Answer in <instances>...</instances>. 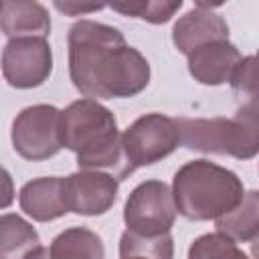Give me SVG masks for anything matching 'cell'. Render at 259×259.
I'll return each instance as SVG.
<instances>
[{"instance_id":"6da1fadb","label":"cell","mask_w":259,"mask_h":259,"mask_svg":"<svg viewBox=\"0 0 259 259\" xmlns=\"http://www.w3.org/2000/svg\"><path fill=\"white\" fill-rule=\"evenodd\" d=\"M69 77L85 99H123L150 83V63L109 24L77 20L69 28Z\"/></svg>"},{"instance_id":"7a4b0ae2","label":"cell","mask_w":259,"mask_h":259,"mask_svg":"<svg viewBox=\"0 0 259 259\" xmlns=\"http://www.w3.org/2000/svg\"><path fill=\"white\" fill-rule=\"evenodd\" d=\"M61 146L77 154L81 170H109L119 180L134 170L127 166L115 115L95 99H77L59 115Z\"/></svg>"},{"instance_id":"3957f363","label":"cell","mask_w":259,"mask_h":259,"mask_svg":"<svg viewBox=\"0 0 259 259\" xmlns=\"http://www.w3.org/2000/svg\"><path fill=\"white\" fill-rule=\"evenodd\" d=\"M176 212L190 221H217L231 212L245 196L241 178L210 160L182 164L172 180Z\"/></svg>"},{"instance_id":"277c9868","label":"cell","mask_w":259,"mask_h":259,"mask_svg":"<svg viewBox=\"0 0 259 259\" xmlns=\"http://www.w3.org/2000/svg\"><path fill=\"white\" fill-rule=\"evenodd\" d=\"M180 146L202 152L251 160L259 152V119L257 103L243 105L233 117H180L174 119Z\"/></svg>"},{"instance_id":"5b68a950","label":"cell","mask_w":259,"mask_h":259,"mask_svg":"<svg viewBox=\"0 0 259 259\" xmlns=\"http://www.w3.org/2000/svg\"><path fill=\"white\" fill-rule=\"evenodd\" d=\"M176 221L172 190L162 180L138 184L123 206V223L130 233L140 237H158L170 233Z\"/></svg>"},{"instance_id":"8992f818","label":"cell","mask_w":259,"mask_h":259,"mask_svg":"<svg viewBox=\"0 0 259 259\" xmlns=\"http://www.w3.org/2000/svg\"><path fill=\"white\" fill-rule=\"evenodd\" d=\"M178 146L180 134L176 121L162 113H146L121 134L123 156L132 170L164 160Z\"/></svg>"},{"instance_id":"52a82bcc","label":"cell","mask_w":259,"mask_h":259,"mask_svg":"<svg viewBox=\"0 0 259 259\" xmlns=\"http://www.w3.org/2000/svg\"><path fill=\"white\" fill-rule=\"evenodd\" d=\"M59 115L61 109L47 103L24 107L14 117L10 130L14 152L28 162L57 156L63 148L59 138Z\"/></svg>"},{"instance_id":"ba28073f","label":"cell","mask_w":259,"mask_h":259,"mask_svg":"<svg viewBox=\"0 0 259 259\" xmlns=\"http://www.w3.org/2000/svg\"><path fill=\"white\" fill-rule=\"evenodd\" d=\"M53 71V51L47 38H10L2 51V75L10 87L32 89L42 85Z\"/></svg>"},{"instance_id":"9c48e42d","label":"cell","mask_w":259,"mask_h":259,"mask_svg":"<svg viewBox=\"0 0 259 259\" xmlns=\"http://www.w3.org/2000/svg\"><path fill=\"white\" fill-rule=\"evenodd\" d=\"M119 182L101 170H79L65 178L67 210L83 217L105 214L117 198Z\"/></svg>"},{"instance_id":"30bf717a","label":"cell","mask_w":259,"mask_h":259,"mask_svg":"<svg viewBox=\"0 0 259 259\" xmlns=\"http://www.w3.org/2000/svg\"><path fill=\"white\" fill-rule=\"evenodd\" d=\"M212 40H229V24L210 4H196L172 28V42L182 55H190Z\"/></svg>"},{"instance_id":"8fae6325","label":"cell","mask_w":259,"mask_h":259,"mask_svg":"<svg viewBox=\"0 0 259 259\" xmlns=\"http://www.w3.org/2000/svg\"><path fill=\"white\" fill-rule=\"evenodd\" d=\"M188 57V73L194 81L202 85H223L229 83L237 65L241 63L239 49L229 40H212L194 49Z\"/></svg>"},{"instance_id":"7c38bea8","label":"cell","mask_w":259,"mask_h":259,"mask_svg":"<svg viewBox=\"0 0 259 259\" xmlns=\"http://www.w3.org/2000/svg\"><path fill=\"white\" fill-rule=\"evenodd\" d=\"M20 208L38 223L57 221L67 214L65 200V178L61 176H42L26 182L18 194Z\"/></svg>"},{"instance_id":"4fadbf2b","label":"cell","mask_w":259,"mask_h":259,"mask_svg":"<svg viewBox=\"0 0 259 259\" xmlns=\"http://www.w3.org/2000/svg\"><path fill=\"white\" fill-rule=\"evenodd\" d=\"M105 249L97 233L87 227H71L59 233L49 247L38 245L26 259H103Z\"/></svg>"},{"instance_id":"5bb4252c","label":"cell","mask_w":259,"mask_h":259,"mask_svg":"<svg viewBox=\"0 0 259 259\" xmlns=\"http://www.w3.org/2000/svg\"><path fill=\"white\" fill-rule=\"evenodd\" d=\"M0 30L10 38H22V36L47 38L51 32L49 10L40 2H26V0L0 2Z\"/></svg>"},{"instance_id":"9a60e30c","label":"cell","mask_w":259,"mask_h":259,"mask_svg":"<svg viewBox=\"0 0 259 259\" xmlns=\"http://www.w3.org/2000/svg\"><path fill=\"white\" fill-rule=\"evenodd\" d=\"M257 212H259V194L257 190H249L231 212L214 221L217 233H221L223 237L235 243H251L257 239V233H259Z\"/></svg>"},{"instance_id":"2e32d148","label":"cell","mask_w":259,"mask_h":259,"mask_svg":"<svg viewBox=\"0 0 259 259\" xmlns=\"http://www.w3.org/2000/svg\"><path fill=\"white\" fill-rule=\"evenodd\" d=\"M40 245L36 229L20 214H0V259H26Z\"/></svg>"},{"instance_id":"e0dca14e","label":"cell","mask_w":259,"mask_h":259,"mask_svg":"<svg viewBox=\"0 0 259 259\" xmlns=\"http://www.w3.org/2000/svg\"><path fill=\"white\" fill-rule=\"evenodd\" d=\"M174 239L170 233L158 237H140L125 231L119 239V259H172Z\"/></svg>"},{"instance_id":"ac0fdd59","label":"cell","mask_w":259,"mask_h":259,"mask_svg":"<svg viewBox=\"0 0 259 259\" xmlns=\"http://www.w3.org/2000/svg\"><path fill=\"white\" fill-rule=\"evenodd\" d=\"M188 259H249V255L221 233H206L190 243Z\"/></svg>"},{"instance_id":"d6986e66","label":"cell","mask_w":259,"mask_h":259,"mask_svg":"<svg viewBox=\"0 0 259 259\" xmlns=\"http://www.w3.org/2000/svg\"><path fill=\"white\" fill-rule=\"evenodd\" d=\"M111 10L121 12L132 18H142L152 24H164L168 22L180 8L182 2H158V0H146V2H113L109 4Z\"/></svg>"},{"instance_id":"ffe728a7","label":"cell","mask_w":259,"mask_h":259,"mask_svg":"<svg viewBox=\"0 0 259 259\" xmlns=\"http://www.w3.org/2000/svg\"><path fill=\"white\" fill-rule=\"evenodd\" d=\"M229 83L237 95L247 99V103L255 101V97H257V69H255V57L253 55L241 59V63L237 65Z\"/></svg>"},{"instance_id":"44dd1931","label":"cell","mask_w":259,"mask_h":259,"mask_svg":"<svg viewBox=\"0 0 259 259\" xmlns=\"http://www.w3.org/2000/svg\"><path fill=\"white\" fill-rule=\"evenodd\" d=\"M14 202V182L10 172L0 164V210Z\"/></svg>"},{"instance_id":"7402d4cb","label":"cell","mask_w":259,"mask_h":259,"mask_svg":"<svg viewBox=\"0 0 259 259\" xmlns=\"http://www.w3.org/2000/svg\"><path fill=\"white\" fill-rule=\"evenodd\" d=\"M57 10L71 14V16H79V14H87V12H97L101 8H105L103 4H75V2H55Z\"/></svg>"}]
</instances>
